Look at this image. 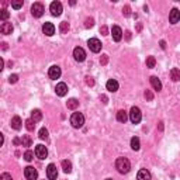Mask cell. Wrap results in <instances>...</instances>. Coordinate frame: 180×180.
<instances>
[{
    "label": "cell",
    "mask_w": 180,
    "mask_h": 180,
    "mask_svg": "<svg viewBox=\"0 0 180 180\" xmlns=\"http://www.w3.org/2000/svg\"><path fill=\"white\" fill-rule=\"evenodd\" d=\"M115 168H117V170L120 172L121 174H125L129 172V169H131V163H129V160L127 159V158H118L117 160H115Z\"/></svg>",
    "instance_id": "6da1fadb"
},
{
    "label": "cell",
    "mask_w": 180,
    "mask_h": 180,
    "mask_svg": "<svg viewBox=\"0 0 180 180\" xmlns=\"http://www.w3.org/2000/svg\"><path fill=\"white\" fill-rule=\"evenodd\" d=\"M70 124L73 128H82L84 124V117L82 112H73L70 117Z\"/></svg>",
    "instance_id": "7a4b0ae2"
},
{
    "label": "cell",
    "mask_w": 180,
    "mask_h": 180,
    "mask_svg": "<svg viewBox=\"0 0 180 180\" xmlns=\"http://www.w3.org/2000/svg\"><path fill=\"white\" fill-rule=\"evenodd\" d=\"M141 118H142V112H141V110L138 108V107H132L131 111H129V120H131V122L138 124L141 121Z\"/></svg>",
    "instance_id": "3957f363"
},
{
    "label": "cell",
    "mask_w": 180,
    "mask_h": 180,
    "mask_svg": "<svg viewBox=\"0 0 180 180\" xmlns=\"http://www.w3.org/2000/svg\"><path fill=\"white\" fill-rule=\"evenodd\" d=\"M49 10H51V14L55 17L61 16L62 14V10H63V7H62V3L61 2H52L49 6Z\"/></svg>",
    "instance_id": "277c9868"
},
{
    "label": "cell",
    "mask_w": 180,
    "mask_h": 180,
    "mask_svg": "<svg viewBox=\"0 0 180 180\" xmlns=\"http://www.w3.org/2000/svg\"><path fill=\"white\" fill-rule=\"evenodd\" d=\"M24 176L27 180H37L38 172H37V169L32 168V166H27V168L24 169Z\"/></svg>",
    "instance_id": "5b68a950"
},
{
    "label": "cell",
    "mask_w": 180,
    "mask_h": 180,
    "mask_svg": "<svg viewBox=\"0 0 180 180\" xmlns=\"http://www.w3.org/2000/svg\"><path fill=\"white\" fill-rule=\"evenodd\" d=\"M87 45H89L90 51L94 52V53H97V52H100V51H101V42L98 41L97 38H90L89 41H87Z\"/></svg>",
    "instance_id": "8992f818"
},
{
    "label": "cell",
    "mask_w": 180,
    "mask_h": 180,
    "mask_svg": "<svg viewBox=\"0 0 180 180\" xmlns=\"http://www.w3.org/2000/svg\"><path fill=\"white\" fill-rule=\"evenodd\" d=\"M44 6L41 4V3H34L32 7H31V14H32L34 17H37V18H39V17H42V14H44Z\"/></svg>",
    "instance_id": "52a82bcc"
},
{
    "label": "cell",
    "mask_w": 180,
    "mask_h": 180,
    "mask_svg": "<svg viewBox=\"0 0 180 180\" xmlns=\"http://www.w3.org/2000/svg\"><path fill=\"white\" fill-rule=\"evenodd\" d=\"M73 58H75L76 62H83L84 59H86V52H84L83 48L76 47L75 49H73Z\"/></svg>",
    "instance_id": "ba28073f"
},
{
    "label": "cell",
    "mask_w": 180,
    "mask_h": 180,
    "mask_svg": "<svg viewBox=\"0 0 180 180\" xmlns=\"http://www.w3.org/2000/svg\"><path fill=\"white\" fill-rule=\"evenodd\" d=\"M47 176L49 180H56L58 177V170H56V166L53 163H49L47 168Z\"/></svg>",
    "instance_id": "9c48e42d"
},
{
    "label": "cell",
    "mask_w": 180,
    "mask_h": 180,
    "mask_svg": "<svg viewBox=\"0 0 180 180\" xmlns=\"http://www.w3.org/2000/svg\"><path fill=\"white\" fill-rule=\"evenodd\" d=\"M61 68L56 66V65H53V66L49 68V70H48V76H49L51 79H53V80H56V79L61 78Z\"/></svg>",
    "instance_id": "30bf717a"
},
{
    "label": "cell",
    "mask_w": 180,
    "mask_h": 180,
    "mask_svg": "<svg viewBox=\"0 0 180 180\" xmlns=\"http://www.w3.org/2000/svg\"><path fill=\"white\" fill-rule=\"evenodd\" d=\"M35 155L38 159H45L48 156V151L44 145H37L35 146Z\"/></svg>",
    "instance_id": "8fae6325"
},
{
    "label": "cell",
    "mask_w": 180,
    "mask_h": 180,
    "mask_svg": "<svg viewBox=\"0 0 180 180\" xmlns=\"http://www.w3.org/2000/svg\"><path fill=\"white\" fill-rule=\"evenodd\" d=\"M111 35L115 42L121 41V38H122V31H121V28L118 27V25H114V27L111 28Z\"/></svg>",
    "instance_id": "7c38bea8"
},
{
    "label": "cell",
    "mask_w": 180,
    "mask_h": 180,
    "mask_svg": "<svg viewBox=\"0 0 180 180\" xmlns=\"http://www.w3.org/2000/svg\"><path fill=\"white\" fill-rule=\"evenodd\" d=\"M55 92H56V94H58L59 97H63V96H66V93H68L66 83H63V82L58 83V84H56V87H55Z\"/></svg>",
    "instance_id": "4fadbf2b"
},
{
    "label": "cell",
    "mask_w": 180,
    "mask_h": 180,
    "mask_svg": "<svg viewBox=\"0 0 180 180\" xmlns=\"http://www.w3.org/2000/svg\"><path fill=\"white\" fill-rule=\"evenodd\" d=\"M42 32L48 37L53 35V34H55V25H53L52 22H45V24L42 25Z\"/></svg>",
    "instance_id": "5bb4252c"
},
{
    "label": "cell",
    "mask_w": 180,
    "mask_h": 180,
    "mask_svg": "<svg viewBox=\"0 0 180 180\" xmlns=\"http://www.w3.org/2000/svg\"><path fill=\"white\" fill-rule=\"evenodd\" d=\"M169 21H170L172 24H177V22L180 21V11L177 10V8H172L170 14H169Z\"/></svg>",
    "instance_id": "9a60e30c"
},
{
    "label": "cell",
    "mask_w": 180,
    "mask_h": 180,
    "mask_svg": "<svg viewBox=\"0 0 180 180\" xmlns=\"http://www.w3.org/2000/svg\"><path fill=\"white\" fill-rule=\"evenodd\" d=\"M151 173H149L146 169H141L137 174V180H151Z\"/></svg>",
    "instance_id": "2e32d148"
},
{
    "label": "cell",
    "mask_w": 180,
    "mask_h": 180,
    "mask_svg": "<svg viewBox=\"0 0 180 180\" xmlns=\"http://www.w3.org/2000/svg\"><path fill=\"white\" fill-rule=\"evenodd\" d=\"M0 31H2V34H4V35L11 34L13 32V25H11V22H3V24L0 25Z\"/></svg>",
    "instance_id": "e0dca14e"
},
{
    "label": "cell",
    "mask_w": 180,
    "mask_h": 180,
    "mask_svg": "<svg viewBox=\"0 0 180 180\" xmlns=\"http://www.w3.org/2000/svg\"><path fill=\"white\" fill-rule=\"evenodd\" d=\"M106 87L108 92H117L118 90V82L115 79H110L108 82L106 83Z\"/></svg>",
    "instance_id": "ac0fdd59"
},
{
    "label": "cell",
    "mask_w": 180,
    "mask_h": 180,
    "mask_svg": "<svg viewBox=\"0 0 180 180\" xmlns=\"http://www.w3.org/2000/svg\"><path fill=\"white\" fill-rule=\"evenodd\" d=\"M21 124H22V121H21V118H20L18 115H16V117L11 118V128H14L16 131L21 129Z\"/></svg>",
    "instance_id": "d6986e66"
},
{
    "label": "cell",
    "mask_w": 180,
    "mask_h": 180,
    "mask_svg": "<svg viewBox=\"0 0 180 180\" xmlns=\"http://www.w3.org/2000/svg\"><path fill=\"white\" fill-rule=\"evenodd\" d=\"M149 80H151V84H152V87H153L155 90H158V92H159V90H162V82H160L156 76H151V79H149Z\"/></svg>",
    "instance_id": "ffe728a7"
},
{
    "label": "cell",
    "mask_w": 180,
    "mask_h": 180,
    "mask_svg": "<svg viewBox=\"0 0 180 180\" xmlns=\"http://www.w3.org/2000/svg\"><path fill=\"white\" fill-rule=\"evenodd\" d=\"M117 120L120 121V122H125V121L128 120V112H127L125 110H120V111L117 112Z\"/></svg>",
    "instance_id": "44dd1931"
},
{
    "label": "cell",
    "mask_w": 180,
    "mask_h": 180,
    "mask_svg": "<svg viewBox=\"0 0 180 180\" xmlns=\"http://www.w3.org/2000/svg\"><path fill=\"white\" fill-rule=\"evenodd\" d=\"M41 118H42L41 110H32V111H31V120H34L35 122H38V121H41Z\"/></svg>",
    "instance_id": "7402d4cb"
},
{
    "label": "cell",
    "mask_w": 180,
    "mask_h": 180,
    "mask_svg": "<svg viewBox=\"0 0 180 180\" xmlns=\"http://www.w3.org/2000/svg\"><path fill=\"white\" fill-rule=\"evenodd\" d=\"M170 78L173 82H179L180 80V69H177V68H173V69L170 70Z\"/></svg>",
    "instance_id": "603a6c76"
},
{
    "label": "cell",
    "mask_w": 180,
    "mask_h": 180,
    "mask_svg": "<svg viewBox=\"0 0 180 180\" xmlns=\"http://www.w3.org/2000/svg\"><path fill=\"white\" fill-rule=\"evenodd\" d=\"M66 106L69 110H76L79 107V101L76 100V98H69V100L66 101Z\"/></svg>",
    "instance_id": "cb8c5ba5"
},
{
    "label": "cell",
    "mask_w": 180,
    "mask_h": 180,
    "mask_svg": "<svg viewBox=\"0 0 180 180\" xmlns=\"http://www.w3.org/2000/svg\"><path fill=\"white\" fill-rule=\"evenodd\" d=\"M131 148L134 149V151H139V148H141V142H139V138H138V137L131 138Z\"/></svg>",
    "instance_id": "d4e9b609"
},
{
    "label": "cell",
    "mask_w": 180,
    "mask_h": 180,
    "mask_svg": "<svg viewBox=\"0 0 180 180\" xmlns=\"http://www.w3.org/2000/svg\"><path fill=\"white\" fill-rule=\"evenodd\" d=\"M62 169L65 173H70L72 172V163L69 160H62Z\"/></svg>",
    "instance_id": "484cf974"
},
{
    "label": "cell",
    "mask_w": 180,
    "mask_h": 180,
    "mask_svg": "<svg viewBox=\"0 0 180 180\" xmlns=\"http://www.w3.org/2000/svg\"><path fill=\"white\" fill-rule=\"evenodd\" d=\"M31 143H32V139H31L30 135H22V138H21V145H22V146H31Z\"/></svg>",
    "instance_id": "4316f807"
},
{
    "label": "cell",
    "mask_w": 180,
    "mask_h": 180,
    "mask_svg": "<svg viewBox=\"0 0 180 180\" xmlns=\"http://www.w3.org/2000/svg\"><path fill=\"white\" fill-rule=\"evenodd\" d=\"M59 31H61V34H66L68 31H69V22L62 21L61 24H59Z\"/></svg>",
    "instance_id": "83f0119b"
},
{
    "label": "cell",
    "mask_w": 180,
    "mask_h": 180,
    "mask_svg": "<svg viewBox=\"0 0 180 180\" xmlns=\"http://www.w3.org/2000/svg\"><path fill=\"white\" fill-rule=\"evenodd\" d=\"M155 65H156L155 56H148L146 58V68H155Z\"/></svg>",
    "instance_id": "f1b7e54d"
},
{
    "label": "cell",
    "mask_w": 180,
    "mask_h": 180,
    "mask_svg": "<svg viewBox=\"0 0 180 180\" xmlns=\"http://www.w3.org/2000/svg\"><path fill=\"white\" fill-rule=\"evenodd\" d=\"M25 127H27V129L28 131H34V128H35V121L34 120H27L25 121Z\"/></svg>",
    "instance_id": "f546056e"
},
{
    "label": "cell",
    "mask_w": 180,
    "mask_h": 180,
    "mask_svg": "<svg viewBox=\"0 0 180 180\" xmlns=\"http://www.w3.org/2000/svg\"><path fill=\"white\" fill-rule=\"evenodd\" d=\"M39 138H41V139H45V141L48 139V129L47 128L39 129Z\"/></svg>",
    "instance_id": "4dcf8cb0"
},
{
    "label": "cell",
    "mask_w": 180,
    "mask_h": 180,
    "mask_svg": "<svg viewBox=\"0 0 180 180\" xmlns=\"http://www.w3.org/2000/svg\"><path fill=\"white\" fill-rule=\"evenodd\" d=\"M24 159L27 160V162H31V160L34 159V152H31V151H27L24 153Z\"/></svg>",
    "instance_id": "1f68e13d"
},
{
    "label": "cell",
    "mask_w": 180,
    "mask_h": 180,
    "mask_svg": "<svg viewBox=\"0 0 180 180\" xmlns=\"http://www.w3.org/2000/svg\"><path fill=\"white\" fill-rule=\"evenodd\" d=\"M8 16H10V13H8L6 8H3V10L0 11V18H2V20H7Z\"/></svg>",
    "instance_id": "d6a6232c"
},
{
    "label": "cell",
    "mask_w": 180,
    "mask_h": 180,
    "mask_svg": "<svg viewBox=\"0 0 180 180\" xmlns=\"http://www.w3.org/2000/svg\"><path fill=\"white\" fill-rule=\"evenodd\" d=\"M93 25H94V20H93V18H86V21H84V27L92 28Z\"/></svg>",
    "instance_id": "836d02e7"
},
{
    "label": "cell",
    "mask_w": 180,
    "mask_h": 180,
    "mask_svg": "<svg viewBox=\"0 0 180 180\" xmlns=\"http://www.w3.org/2000/svg\"><path fill=\"white\" fill-rule=\"evenodd\" d=\"M145 98H146L148 101L153 100V93H152L151 90H145Z\"/></svg>",
    "instance_id": "e575fe53"
},
{
    "label": "cell",
    "mask_w": 180,
    "mask_h": 180,
    "mask_svg": "<svg viewBox=\"0 0 180 180\" xmlns=\"http://www.w3.org/2000/svg\"><path fill=\"white\" fill-rule=\"evenodd\" d=\"M0 180H13V177H11V174H8V173H2Z\"/></svg>",
    "instance_id": "d590c367"
},
{
    "label": "cell",
    "mask_w": 180,
    "mask_h": 180,
    "mask_svg": "<svg viewBox=\"0 0 180 180\" xmlns=\"http://www.w3.org/2000/svg\"><path fill=\"white\" fill-rule=\"evenodd\" d=\"M122 13H124V16H127V17L131 14V8H129V6H125V7L122 8Z\"/></svg>",
    "instance_id": "8d00e7d4"
},
{
    "label": "cell",
    "mask_w": 180,
    "mask_h": 180,
    "mask_svg": "<svg viewBox=\"0 0 180 180\" xmlns=\"http://www.w3.org/2000/svg\"><path fill=\"white\" fill-rule=\"evenodd\" d=\"M22 6V2H11V7L13 8H20Z\"/></svg>",
    "instance_id": "74e56055"
},
{
    "label": "cell",
    "mask_w": 180,
    "mask_h": 180,
    "mask_svg": "<svg viewBox=\"0 0 180 180\" xmlns=\"http://www.w3.org/2000/svg\"><path fill=\"white\" fill-rule=\"evenodd\" d=\"M17 80H18V76L17 75H10V78H8V82H10V83H16Z\"/></svg>",
    "instance_id": "f35d334b"
},
{
    "label": "cell",
    "mask_w": 180,
    "mask_h": 180,
    "mask_svg": "<svg viewBox=\"0 0 180 180\" xmlns=\"http://www.w3.org/2000/svg\"><path fill=\"white\" fill-rule=\"evenodd\" d=\"M107 62H108V55H103V56L100 58V63H101V65H106Z\"/></svg>",
    "instance_id": "ab89813d"
},
{
    "label": "cell",
    "mask_w": 180,
    "mask_h": 180,
    "mask_svg": "<svg viewBox=\"0 0 180 180\" xmlns=\"http://www.w3.org/2000/svg\"><path fill=\"white\" fill-rule=\"evenodd\" d=\"M86 84H87V86H93V84H94V80H93V78L87 76V78H86Z\"/></svg>",
    "instance_id": "60d3db41"
},
{
    "label": "cell",
    "mask_w": 180,
    "mask_h": 180,
    "mask_svg": "<svg viewBox=\"0 0 180 180\" xmlns=\"http://www.w3.org/2000/svg\"><path fill=\"white\" fill-rule=\"evenodd\" d=\"M100 32L103 34V35H107V27H106V25H103V27L100 28Z\"/></svg>",
    "instance_id": "b9f144b4"
},
{
    "label": "cell",
    "mask_w": 180,
    "mask_h": 180,
    "mask_svg": "<svg viewBox=\"0 0 180 180\" xmlns=\"http://www.w3.org/2000/svg\"><path fill=\"white\" fill-rule=\"evenodd\" d=\"M3 142H4V137H3V134H0V145H3Z\"/></svg>",
    "instance_id": "7bdbcfd3"
},
{
    "label": "cell",
    "mask_w": 180,
    "mask_h": 180,
    "mask_svg": "<svg viewBox=\"0 0 180 180\" xmlns=\"http://www.w3.org/2000/svg\"><path fill=\"white\" fill-rule=\"evenodd\" d=\"M160 47H162V49H165V48H166V42L165 41H160Z\"/></svg>",
    "instance_id": "ee69618b"
},
{
    "label": "cell",
    "mask_w": 180,
    "mask_h": 180,
    "mask_svg": "<svg viewBox=\"0 0 180 180\" xmlns=\"http://www.w3.org/2000/svg\"><path fill=\"white\" fill-rule=\"evenodd\" d=\"M101 100H103V103H107V97H106V96H101Z\"/></svg>",
    "instance_id": "f6af8a7d"
},
{
    "label": "cell",
    "mask_w": 180,
    "mask_h": 180,
    "mask_svg": "<svg viewBox=\"0 0 180 180\" xmlns=\"http://www.w3.org/2000/svg\"><path fill=\"white\" fill-rule=\"evenodd\" d=\"M20 142H21V141H20V139H18V138H16V139H14V143H16V145H18V143H20Z\"/></svg>",
    "instance_id": "bcb514c9"
},
{
    "label": "cell",
    "mask_w": 180,
    "mask_h": 180,
    "mask_svg": "<svg viewBox=\"0 0 180 180\" xmlns=\"http://www.w3.org/2000/svg\"><path fill=\"white\" fill-rule=\"evenodd\" d=\"M2 45H3V49H7V44H6V42H3Z\"/></svg>",
    "instance_id": "7dc6e473"
},
{
    "label": "cell",
    "mask_w": 180,
    "mask_h": 180,
    "mask_svg": "<svg viewBox=\"0 0 180 180\" xmlns=\"http://www.w3.org/2000/svg\"><path fill=\"white\" fill-rule=\"evenodd\" d=\"M106 180H112V179H106Z\"/></svg>",
    "instance_id": "c3c4849f"
}]
</instances>
